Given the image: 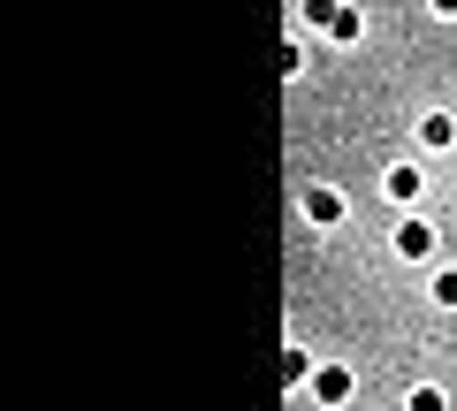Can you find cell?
Segmentation results:
<instances>
[{"instance_id": "cell-1", "label": "cell", "mask_w": 457, "mask_h": 411, "mask_svg": "<svg viewBox=\"0 0 457 411\" xmlns=\"http://www.w3.org/2000/svg\"><path fill=\"white\" fill-rule=\"evenodd\" d=\"M396 251H404V259H427V251H435V229H427V221H404V229H396Z\"/></svg>"}]
</instances>
